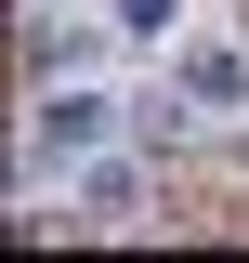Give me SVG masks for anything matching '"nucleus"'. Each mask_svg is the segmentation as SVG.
<instances>
[{
	"instance_id": "nucleus-1",
	"label": "nucleus",
	"mask_w": 249,
	"mask_h": 263,
	"mask_svg": "<svg viewBox=\"0 0 249 263\" xmlns=\"http://www.w3.org/2000/svg\"><path fill=\"white\" fill-rule=\"evenodd\" d=\"M92 132H105V105H92V92H66L53 119H39V145H92Z\"/></svg>"
}]
</instances>
